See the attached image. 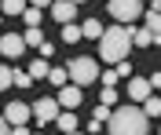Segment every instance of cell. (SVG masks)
<instances>
[{
    "label": "cell",
    "instance_id": "1",
    "mask_svg": "<svg viewBox=\"0 0 161 135\" xmlns=\"http://www.w3.org/2000/svg\"><path fill=\"white\" fill-rule=\"evenodd\" d=\"M106 128H110V135H147L150 117L143 113L139 106H121V110H110Z\"/></svg>",
    "mask_w": 161,
    "mask_h": 135
},
{
    "label": "cell",
    "instance_id": "2",
    "mask_svg": "<svg viewBox=\"0 0 161 135\" xmlns=\"http://www.w3.org/2000/svg\"><path fill=\"white\" fill-rule=\"evenodd\" d=\"M128 51H132V26L103 29V37H99V59H103V62L117 66L121 59H128Z\"/></svg>",
    "mask_w": 161,
    "mask_h": 135
},
{
    "label": "cell",
    "instance_id": "3",
    "mask_svg": "<svg viewBox=\"0 0 161 135\" xmlns=\"http://www.w3.org/2000/svg\"><path fill=\"white\" fill-rule=\"evenodd\" d=\"M66 73H70V80L77 84V88H88V84L99 80V62H95L92 55H77V59H70Z\"/></svg>",
    "mask_w": 161,
    "mask_h": 135
},
{
    "label": "cell",
    "instance_id": "4",
    "mask_svg": "<svg viewBox=\"0 0 161 135\" xmlns=\"http://www.w3.org/2000/svg\"><path fill=\"white\" fill-rule=\"evenodd\" d=\"M106 8H110V15L121 26H132L136 18L147 15V4H143V0H106Z\"/></svg>",
    "mask_w": 161,
    "mask_h": 135
},
{
    "label": "cell",
    "instance_id": "5",
    "mask_svg": "<svg viewBox=\"0 0 161 135\" xmlns=\"http://www.w3.org/2000/svg\"><path fill=\"white\" fill-rule=\"evenodd\" d=\"M30 110H33V121H37V124L44 128V124H51V121L59 117V110H62V106L55 102V99H37V102H33Z\"/></svg>",
    "mask_w": 161,
    "mask_h": 135
},
{
    "label": "cell",
    "instance_id": "6",
    "mask_svg": "<svg viewBox=\"0 0 161 135\" xmlns=\"http://www.w3.org/2000/svg\"><path fill=\"white\" fill-rule=\"evenodd\" d=\"M22 51H26V40L19 33H4L0 37V59H22Z\"/></svg>",
    "mask_w": 161,
    "mask_h": 135
},
{
    "label": "cell",
    "instance_id": "7",
    "mask_svg": "<svg viewBox=\"0 0 161 135\" xmlns=\"http://www.w3.org/2000/svg\"><path fill=\"white\" fill-rule=\"evenodd\" d=\"M51 18L59 22H73L77 18V4H73V0H51Z\"/></svg>",
    "mask_w": 161,
    "mask_h": 135
},
{
    "label": "cell",
    "instance_id": "8",
    "mask_svg": "<svg viewBox=\"0 0 161 135\" xmlns=\"http://www.w3.org/2000/svg\"><path fill=\"white\" fill-rule=\"evenodd\" d=\"M4 121H8V124H26V121H33V110H30L26 102H8Z\"/></svg>",
    "mask_w": 161,
    "mask_h": 135
},
{
    "label": "cell",
    "instance_id": "9",
    "mask_svg": "<svg viewBox=\"0 0 161 135\" xmlns=\"http://www.w3.org/2000/svg\"><path fill=\"white\" fill-rule=\"evenodd\" d=\"M55 102H59L62 110H77V106H80V88H77V84H62Z\"/></svg>",
    "mask_w": 161,
    "mask_h": 135
},
{
    "label": "cell",
    "instance_id": "10",
    "mask_svg": "<svg viewBox=\"0 0 161 135\" xmlns=\"http://www.w3.org/2000/svg\"><path fill=\"white\" fill-rule=\"evenodd\" d=\"M147 95H154L150 80H147V77H128V99H136V102H143Z\"/></svg>",
    "mask_w": 161,
    "mask_h": 135
},
{
    "label": "cell",
    "instance_id": "11",
    "mask_svg": "<svg viewBox=\"0 0 161 135\" xmlns=\"http://www.w3.org/2000/svg\"><path fill=\"white\" fill-rule=\"evenodd\" d=\"M103 29H106V26H103L99 18H88L84 26H80V37H88V40H99V37H103Z\"/></svg>",
    "mask_w": 161,
    "mask_h": 135
},
{
    "label": "cell",
    "instance_id": "12",
    "mask_svg": "<svg viewBox=\"0 0 161 135\" xmlns=\"http://www.w3.org/2000/svg\"><path fill=\"white\" fill-rule=\"evenodd\" d=\"M55 124H59V132H77V117H73V110H59Z\"/></svg>",
    "mask_w": 161,
    "mask_h": 135
},
{
    "label": "cell",
    "instance_id": "13",
    "mask_svg": "<svg viewBox=\"0 0 161 135\" xmlns=\"http://www.w3.org/2000/svg\"><path fill=\"white\" fill-rule=\"evenodd\" d=\"M26 8H30V0H0V11H4V15H11V18H15V15H22Z\"/></svg>",
    "mask_w": 161,
    "mask_h": 135
},
{
    "label": "cell",
    "instance_id": "14",
    "mask_svg": "<svg viewBox=\"0 0 161 135\" xmlns=\"http://www.w3.org/2000/svg\"><path fill=\"white\" fill-rule=\"evenodd\" d=\"M22 40H26V48H40V44H44V33H40V26H26Z\"/></svg>",
    "mask_w": 161,
    "mask_h": 135
},
{
    "label": "cell",
    "instance_id": "15",
    "mask_svg": "<svg viewBox=\"0 0 161 135\" xmlns=\"http://www.w3.org/2000/svg\"><path fill=\"white\" fill-rule=\"evenodd\" d=\"M59 37H62V44H77V40H80V26H73V22H62Z\"/></svg>",
    "mask_w": 161,
    "mask_h": 135
},
{
    "label": "cell",
    "instance_id": "16",
    "mask_svg": "<svg viewBox=\"0 0 161 135\" xmlns=\"http://www.w3.org/2000/svg\"><path fill=\"white\" fill-rule=\"evenodd\" d=\"M147 29H150L154 44H161V15L158 11H147Z\"/></svg>",
    "mask_w": 161,
    "mask_h": 135
},
{
    "label": "cell",
    "instance_id": "17",
    "mask_svg": "<svg viewBox=\"0 0 161 135\" xmlns=\"http://www.w3.org/2000/svg\"><path fill=\"white\" fill-rule=\"evenodd\" d=\"M154 44V37H150V29L143 26V29H132V48H150Z\"/></svg>",
    "mask_w": 161,
    "mask_h": 135
},
{
    "label": "cell",
    "instance_id": "18",
    "mask_svg": "<svg viewBox=\"0 0 161 135\" xmlns=\"http://www.w3.org/2000/svg\"><path fill=\"white\" fill-rule=\"evenodd\" d=\"M139 110H143V113H147V117H161V99H158V95H147V99H143V106H139Z\"/></svg>",
    "mask_w": 161,
    "mask_h": 135
},
{
    "label": "cell",
    "instance_id": "19",
    "mask_svg": "<svg viewBox=\"0 0 161 135\" xmlns=\"http://www.w3.org/2000/svg\"><path fill=\"white\" fill-rule=\"evenodd\" d=\"M48 70H51V66L44 62V59H33V62H30V77H33V80H40V77H48Z\"/></svg>",
    "mask_w": 161,
    "mask_h": 135
},
{
    "label": "cell",
    "instance_id": "20",
    "mask_svg": "<svg viewBox=\"0 0 161 135\" xmlns=\"http://www.w3.org/2000/svg\"><path fill=\"white\" fill-rule=\"evenodd\" d=\"M11 84H15V88H33V77L22 73V70H15V73H11Z\"/></svg>",
    "mask_w": 161,
    "mask_h": 135
},
{
    "label": "cell",
    "instance_id": "21",
    "mask_svg": "<svg viewBox=\"0 0 161 135\" xmlns=\"http://www.w3.org/2000/svg\"><path fill=\"white\" fill-rule=\"evenodd\" d=\"M48 80L55 84V88H62V84H70V73L66 70H48Z\"/></svg>",
    "mask_w": 161,
    "mask_h": 135
},
{
    "label": "cell",
    "instance_id": "22",
    "mask_svg": "<svg viewBox=\"0 0 161 135\" xmlns=\"http://www.w3.org/2000/svg\"><path fill=\"white\" fill-rule=\"evenodd\" d=\"M99 102L103 106H114V102H117V88H103V91H99Z\"/></svg>",
    "mask_w": 161,
    "mask_h": 135
},
{
    "label": "cell",
    "instance_id": "23",
    "mask_svg": "<svg viewBox=\"0 0 161 135\" xmlns=\"http://www.w3.org/2000/svg\"><path fill=\"white\" fill-rule=\"evenodd\" d=\"M22 18H26V26H40V8H26Z\"/></svg>",
    "mask_w": 161,
    "mask_h": 135
},
{
    "label": "cell",
    "instance_id": "24",
    "mask_svg": "<svg viewBox=\"0 0 161 135\" xmlns=\"http://www.w3.org/2000/svg\"><path fill=\"white\" fill-rule=\"evenodd\" d=\"M117 80H121L117 70H106V73H103V88H117Z\"/></svg>",
    "mask_w": 161,
    "mask_h": 135
},
{
    "label": "cell",
    "instance_id": "25",
    "mask_svg": "<svg viewBox=\"0 0 161 135\" xmlns=\"http://www.w3.org/2000/svg\"><path fill=\"white\" fill-rule=\"evenodd\" d=\"M11 66H0V91H4V88H11Z\"/></svg>",
    "mask_w": 161,
    "mask_h": 135
},
{
    "label": "cell",
    "instance_id": "26",
    "mask_svg": "<svg viewBox=\"0 0 161 135\" xmlns=\"http://www.w3.org/2000/svg\"><path fill=\"white\" fill-rule=\"evenodd\" d=\"M106 117H110V106H95V117H92V121H99V124H106Z\"/></svg>",
    "mask_w": 161,
    "mask_h": 135
},
{
    "label": "cell",
    "instance_id": "27",
    "mask_svg": "<svg viewBox=\"0 0 161 135\" xmlns=\"http://www.w3.org/2000/svg\"><path fill=\"white\" fill-rule=\"evenodd\" d=\"M51 55H55V48H51V44L44 40V44H40V59H51Z\"/></svg>",
    "mask_w": 161,
    "mask_h": 135
},
{
    "label": "cell",
    "instance_id": "28",
    "mask_svg": "<svg viewBox=\"0 0 161 135\" xmlns=\"http://www.w3.org/2000/svg\"><path fill=\"white\" fill-rule=\"evenodd\" d=\"M11 135H33V132H30L26 124H11Z\"/></svg>",
    "mask_w": 161,
    "mask_h": 135
},
{
    "label": "cell",
    "instance_id": "29",
    "mask_svg": "<svg viewBox=\"0 0 161 135\" xmlns=\"http://www.w3.org/2000/svg\"><path fill=\"white\" fill-rule=\"evenodd\" d=\"M30 8H40V11H44V8H51V0H30Z\"/></svg>",
    "mask_w": 161,
    "mask_h": 135
},
{
    "label": "cell",
    "instance_id": "30",
    "mask_svg": "<svg viewBox=\"0 0 161 135\" xmlns=\"http://www.w3.org/2000/svg\"><path fill=\"white\" fill-rule=\"evenodd\" d=\"M147 80H150V88H161V70L154 73V77H147Z\"/></svg>",
    "mask_w": 161,
    "mask_h": 135
},
{
    "label": "cell",
    "instance_id": "31",
    "mask_svg": "<svg viewBox=\"0 0 161 135\" xmlns=\"http://www.w3.org/2000/svg\"><path fill=\"white\" fill-rule=\"evenodd\" d=\"M0 135H11V124L4 121V117H0Z\"/></svg>",
    "mask_w": 161,
    "mask_h": 135
},
{
    "label": "cell",
    "instance_id": "32",
    "mask_svg": "<svg viewBox=\"0 0 161 135\" xmlns=\"http://www.w3.org/2000/svg\"><path fill=\"white\" fill-rule=\"evenodd\" d=\"M150 11H158V15H161V0H150Z\"/></svg>",
    "mask_w": 161,
    "mask_h": 135
},
{
    "label": "cell",
    "instance_id": "33",
    "mask_svg": "<svg viewBox=\"0 0 161 135\" xmlns=\"http://www.w3.org/2000/svg\"><path fill=\"white\" fill-rule=\"evenodd\" d=\"M62 135H80V132H62Z\"/></svg>",
    "mask_w": 161,
    "mask_h": 135
},
{
    "label": "cell",
    "instance_id": "34",
    "mask_svg": "<svg viewBox=\"0 0 161 135\" xmlns=\"http://www.w3.org/2000/svg\"><path fill=\"white\" fill-rule=\"evenodd\" d=\"M73 4H84V0H73Z\"/></svg>",
    "mask_w": 161,
    "mask_h": 135
},
{
    "label": "cell",
    "instance_id": "35",
    "mask_svg": "<svg viewBox=\"0 0 161 135\" xmlns=\"http://www.w3.org/2000/svg\"><path fill=\"white\" fill-rule=\"evenodd\" d=\"M158 135H161V128H158Z\"/></svg>",
    "mask_w": 161,
    "mask_h": 135
},
{
    "label": "cell",
    "instance_id": "36",
    "mask_svg": "<svg viewBox=\"0 0 161 135\" xmlns=\"http://www.w3.org/2000/svg\"><path fill=\"white\" fill-rule=\"evenodd\" d=\"M37 135H40V132H37Z\"/></svg>",
    "mask_w": 161,
    "mask_h": 135
}]
</instances>
